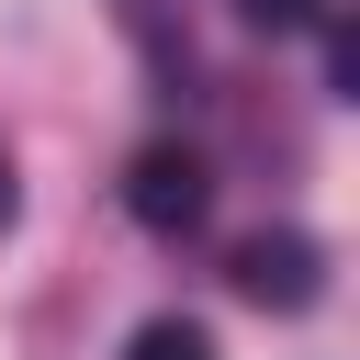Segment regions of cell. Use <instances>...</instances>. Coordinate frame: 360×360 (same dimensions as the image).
Returning <instances> with one entry per match:
<instances>
[{
  "instance_id": "obj_1",
  "label": "cell",
  "mask_w": 360,
  "mask_h": 360,
  "mask_svg": "<svg viewBox=\"0 0 360 360\" xmlns=\"http://www.w3.org/2000/svg\"><path fill=\"white\" fill-rule=\"evenodd\" d=\"M202 202H214V180H202L191 146H135V169H124V214H135L146 236H191Z\"/></svg>"
},
{
  "instance_id": "obj_2",
  "label": "cell",
  "mask_w": 360,
  "mask_h": 360,
  "mask_svg": "<svg viewBox=\"0 0 360 360\" xmlns=\"http://www.w3.org/2000/svg\"><path fill=\"white\" fill-rule=\"evenodd\" d=\"M225 270H236V292H248V304H281V315H292V304H315L326 248H315V236H292V225H259V236H236V259H225Z\"/></svg>"
},
{
  "instance_id": "obj_5",
  "label": "cell",
  "mask_w": 360,
  "mask_h": 360,
  "mask_svg": "<svg viewBox=\"0 0 360 360\" xmlns=\"http://www.w3.org/2000/svg\"><path fill=\"white\" fill-rule=\"evenodd\" d=\"M0 214H11V158H0Z\"/></svg>"
},
{
  "instance_id": "obj_4",
  "label": "cell",
  "mask_w": 360,
  "mask_h": 360,
  "mask_svg": "<svg viewBox=\"0 0 360 360\" xmlns=\"http://www.w3.org/2000/svg\"><path fill=\"white\" fill-rule=\"evenodd\" d=\"M259 34H304V22H326V0H236Z\"/></svg>"
},
{
  "instance_id": "obj_3",
  "label": "cell",
  "mask_w": 360,
  "mask_h": 360,
  "mask_svg": "<svg viewBox=\"0 0 360 360\" xmlns=\"http://www.w3.org/2000/svg\"><path fill=\"white\" fill-rule=\"evenodd\" d=\"M124 360H214V338H202L191 315H146V326L124 338Z\"/></svg>"
}]
</instances>
